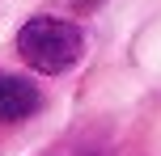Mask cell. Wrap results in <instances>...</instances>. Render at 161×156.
Here are the masks:
<instances>
[{"label":"cell","instance_id":"obj_1","mask_svg":"<svg viewBox=\"0 0 161 156\" xmlns=\"http://www.w3.org/2000/svg\"><path fill=\"white\" fill-rule=\"evenodd\" d=\"M17 51H21V59L34 72L55 76V72H68L80 59L85 38H80V30L72 21H64V17H30V21L21 25V34H17Z\"/></svg>","mask_w":161,"mask_h":156},{"label":"cell","instance_id":"obj_2","mask_svg":"<svg viewBox=\"0 0 161 156\" xmlns=\"http://www.w3.org/2000/svg\"><path fill=\"white\" fill-rule=\"evenodd\" d=\"M42 93L25 76H0V123H21V118L38 114Z\"/></svg>","mask_w":161,"mask_h":156},{"label":"cell","instance_id":"obj_3","mask_svg":"<svg viewBox=\"0 0 161 156\" xmlns=\"http://www.w3.org/2000/svg\"><path fill=\"white\" fill-rule=\"evenodd\" d=\"M51 156H102V143H97L93 135H72V139H64Z\"/></svg>","mask_w":161,"mask_h":156}]
</instances>
